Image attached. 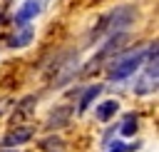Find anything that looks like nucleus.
Instances as JSON below:
<instances>
[{
    "mask_svg": "<svg viewBox=\"0 0 159 152\" xmlns=\"http://www.w3.org/2000/svg\"><path fill=\"white\" fill-rule=\"evenodd\" d=\"M32 35H35V30H32L30 25H20V30H17L15 35H10L7 45H10V47H25V45H30Z\"/></svg>",
    "mask_w": 159,
    "mask_h": 152,
    "instance_id": "nucleus-5",
    "label": "nucleus"
},
{
    "mask_svg": "<svg viewBox=\"0 0 159 152\" xmlns=\"http://www.w3.org/2000/svg\"><path fill=\"white\" fill-rule=\"evenodd\" d=\"M134 7H129V5H122V7H117L107 20H104V30L109 32V35H114V32H119V30H124L127 25H132V20H134Z\"/></svg>",
    "mask_w": 159,
    "mask_h": 152,
    "instance_id": "nucleus-2",
    "label": "nucleus"
},
{
    "mask_svg": "<svg viewBox=\"0 0 159 152\" xmlns=\"http://www.w3.org/2000/svg\"><path fill=\"white\" fill-rule=\"evenodd\" d=\"M40 10H42L40 0H25V2L17 7V12H15V22H17V25H27Z\"/></svg>",
    "mask_w": 159,
    "mask_h": 152,
    "instance_id": "nucleus-3",
    "label": "nucleus"
},
{
    "mask_svg": "<svg viewBox=\"0 0 159 152\" xmlns=\"http://www.w3.org/2000/svg\"><path fill=\"white\" fill-rule=\"evenodd\" d=\"M144 50H137V52H129V55H124V57H119L114 65H112V70H109V77L112 80H127L129 75H134V70L144 62Z\"/></svg>",
    "mask_w": 159,
    "mask_h": 152,
    "instance_id": "nucleus-1",
    "label": "nucleus"
},
{
    "mask_svg": "<svg viewBox=\"0 0 159 152\" xmlns=\"http://www.w3.org/2000/svg\"><path fill=\"white\" fill-rule=\"evenodd\" d=\"M154 90H157V62H149L147 72L137 82V92L139 95H147V92H154Z\"/></svg>",
    "mask_w": 159,
    "mask_h": 152,
    "instance_id": "nucleus-4",
    "label": "nucleus"
},
{
    "mask_svg": "<svg viewBox=\"0 0 159 152\" xmlns=\"http://www.w3.org/2000/svg\"><path fill=\"white\" fill-rule=\"evenodd\" d=\"M5 25H7V15L0 10V32H2V27H5Z\"/></svg>",
    "mask_w": 159,
    "mask_h": 152,
    "instance_id": "nucleus-12",
    "label": "nucleus"
},
{
    "mask_svg": "<svg viewBox=\"0 0 159 152\" xmlns=\"http://www.w3.org/2000/svg\"><path fill=\"white\" fill-rule=\"evenodd\" d=\"M99 92H102V85H92V87H87V90H84V95H82V100H80V112H84Z\"/></svg>",
    "mask_w": 159,
    "mask_h": 152,
    "instance_id": "nucleus-8",
    "label": "nucleus"
},
{
    "mask_svg": "<svg viewBox=\"0 0 159 152\" xmlns=\"http://www.w3.org/2000/svg\"><path fill=\"white\" fill-rule=\"evenodd\" d=\"M32 132H35L32 127H22V130H12V132H7V135H5V140H2V142H5L7 147H15V145H22V142H27V140L32 137Z\"/></svg>",
    "mask_w": 159,
    "mask_h": 152,
    "instance_id": "nucleus-6",
    "label": "nucleus"
},
{
    "mask_svg": "<svg viewBox=\"0 0 159 152\" xmlns=\"http://www.w3.org/2000/svg\"><path fill=\"white\" fill-rule=\"evenodd\" d=\"M137 127H139V120H137V115L132 112V115H127V117H124V122H122L119 132H122L124 137H132V135L137 132Z\"/></svg>",
    "mask_w": 159,
    "mask_h": 152,
    "instance_id": "nucleus-9",
    "label": "nucleus"
},
{
    "mask_svg": "<svg viewBox=\"0 0 159 152\" xmlns=\"http://www.w3.org/2000/svg\"><path fill=\"white\" fill-rule=\"evenodd\" d=\"M42 150H45V152H65V142H62L60 137H47V140L42 142Z\"/></svg>",
    "mask_w": 159,
    "mask_h": 152,
    "instance_id": "nucleus-10",
    "label": "nucleus"
},
{
    "mask_svg": "<svg viewBox=\"0 0 159 152\" xmlns=\"http://www.w3.org/2000/svg\"><path fill=\"white\" fill-rule=\"evenodd\" d=\"M0 152H15V150H0Z\"/></svg>",
    "mask_w": 159,
    "mask_h": 152,
    "instance_id": "nucleus-13",
    "label": "nucleus"
},
{
    "mask_svg": "<svg viewBox=\"0 0 159 152\" xmlns=\"http://www.w3.org/2000/svg\"><path fill=\"white\" fill-rule=\"evenodd\" d=\"M129 150H134V147H132V145H124V142H119V140H114L107 152H129Z\"/></svg>",
    "mask_w": 159,
    "mask_h": 152,
    "instance_id": "nucleus-11",
    "label": "nucleus"
},
{
    "mask_svg": "<svg viewBox=\"0 0 159 152\" xmlns=\"http://www.w3.org/2000/svg\"><path fill=\"white\" fill-rule=\"evenodd\" d=\"M117 110H119V105H117L114 100H107V102H102V105L94 110V117H97L99 122H109V120L117 115Z\"/></svg>",
    "mask_w": 159,
    "mask_h": 152,
    "instance_id": "nucleus-7",
    "label": "nucleus"
}]
</instances>
